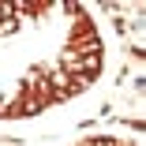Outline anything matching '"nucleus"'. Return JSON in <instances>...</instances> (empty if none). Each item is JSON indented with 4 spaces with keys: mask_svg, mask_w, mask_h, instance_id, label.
Wrapping results in <instances>:
<instances>
[{
    "mask_svg": "<svg viewBox=\"0 0 146 146\" xmlns=\"http://www.w3.org/2000/svg\"><path fill=\"white\" fill-rule=\"evenodd\" d=\"M94 146H112V142H94Z\"/></svg>",
    "mask_w": 146,
    "mask_h": 146,
    "instance_id": "obj_1",
    "label": "nucleus"
}]
</instances>
